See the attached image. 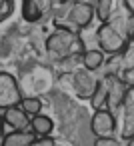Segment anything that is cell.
Listing matches in <instances>:
<instances>
[{"mask_svg":"<svg viewBox=\"0 0 134 146\" xmlns=\"http://www.w3.org/2000/svg\"><path fill=\"white\" fill-rule=\"evenodd\" d=\"M122 4H124V8L134 16V0H122Z\"/></svg>","mask_w":134,"mask_h":146,"instance_id":"20","label":"cell"},{"mask_svg":"<svg viewBox=\"0 0 134 146\" xmlns=\"http://www.w3.org/2000/svg\"><path fill=\"white\" fill-rule=\"evenodd\" d=\"M124 58H128V62H124V70H122V80L128 84V86H134V46L128 44V48L122 52Z\"/></svg>","mask_w":134,"mask_h":146,"instance_id":"13","label":"cell"},{"mask_svg":"<svg viewBox=\"0 0 134 146\" xmlns=\"http://www.w3.org/2000/svg\"><path fill=\"white\" fill-rule=\"evenodd\" d=\"M58 2H60V4H64V2H70V0H58Z\"/></svg>","mask_w":134,"mask_h":146,"instance_id":"23","label":"cell"},{"mask_svg":"<svg viewBox=\"0 0 134 146\" xmlns=\"http://www.w3.org/2000/svg\"><path fill=\"white\" fill-rule=\"evenodd\" d=\"M22 92L16 78L10 72H0V110L16 108L22 102Z\"/></svg>","mask_w":134,"mask_h":146,"instance_id":"3","label":"cell"},{"mask_svg":"<svg viewBox=\"0 0 134 146\" xmlns=\"http://www.w3.org/2000/svg\"><path fill=\"white\" fill-rule=\"evenodd\" d=\"M96 82H98V80L92 76V72H88V70H84V68L72 72V86H74V90H76V94H78L80 98L90 100V96H92V92H94V88H96Z\"/></svg>","mask_w":134,"mask_h":146,"instance_id":"8","label":"cell"},{"mask_svg":"<svg viewBox=\"0 0 134 146\" xmlns=\"http://www.w3.org/2000/svg\"><path fill=\"white\" fill-rule=\"evenodd\" d=\"M126 146H134V138H130V140H126Z\"/></svg>","mask_w":134,"mask_h":146,"instance_id":"22","label":"cell"},{"mask_svg":"<svg viewBox=\"0 0 134 146\" xmlns=\"http://www.w3.org/2000/svg\"><path fill=\"white\" fill-rule=\"evenodd\" d=\"M38 138L28 130H10L8 134L2 136V142L0 146H32Z\"/></svg>","mask_w":134,"mask_h":146,"instance_id":"10","label":"cell"},{"mask_svg":"<svg viewBox=\"0 0 134 146\" xmlns=\"http://www.w3.org/2000/svg\"><path fill=\"white\" fill-rule=\"evenodd\" d=\"M32 146H56V142L50 140V138H40V140H36Z\"/></svg>","mask_w":134,"mask_h":146,"instance_id":"19","label":"cell"},{"mask_svg":"<svg viewBox=\"0 0 134 146\" xmlns=\"http://www.w3.org/2000/svg\"><path fill=\"white\" fill-rule=\"evenodd\" d=\"M106 98H108V92H106V82H104V78H102V80L96 82V88H94V92H92V96H90L92 108H94V110L106 108Z\"/></svg>","mask_w":134,"mask_h":146,"instance_id":"14","label":"cell"},{"mask_svg":"<svg viewBox=\"0 0 134 146\" xmlns=\"http://www.w3.org/2000/svg\"><path fill=\"white\" fill-rule=\"evenodd\" d=\"M80 64H82L84 70L94 72V70H98L104 64V54L98 48H84V52L80 56Z\"/></svg>","mask_w":134,"mask_h":146,"instance_id":"12","label":"cell"},{"mask_svg":"<svg viewBox=\"0 0 134 146\" xmlns=\"http://www.w3.org/2000/svg\"><path fill=\"white\" fill-rule=\"evenodd\" d=\"M20 108L32 118V116H36V114H40V110H42V102H40V98H36V96H26V98H22Z\"/></svg>","mask_w":134,"mask_h":146,"instance_id":"17","label":"cell"},{"mask_svg":"<svg viewBox=\"0 0 134 146\" xmlns=\"http://www.w3.org/2000/svg\"><path fill=\"white\" fill-rule=\"evenodd\" d=\"M22 14L28 22H38L42 18V8L36 4V0H22Z\"/></svg>","mask_w":134,"mask_h":146,"instance_id":"15","label":"cell"},{"mask_svg":"<svg viewBox=\"0 0 134 146\" xmlns=\"http://www.w3.org/2000/svg\"><path fill=\"white\" fill-rule=\"evenodd\" d=\"M94 146H122V144H120V140H116L112 136V138H96Z\"/></svg>","mask_w":134,"mask_h":146,"instance_id":"18","label":"cell"},{"mask_svg":"<svg viewBox=\"0 0 134 146\" xmlns=\"http://www.w3.org/2000/svg\"><path fill=\"white\" fill-rule=\"evenodd\" d=\"M92 18H94L92 4H88V2H74L70 6V10H68V22H70L68 28H72V30L78 32V30L86 28L92 22Z\"/></svg>","mask_w":134,"mask_h":146,"instance_id":"7","label":"cell"},{"mask_svg":"<svg viewBox=\"0 0 134 146\" xmlns=\"http://www.w3.org/2000/svg\"><path fill=\"white\" fill-rule=\"evenodd\" d=\"M2 120H4V124H6L10 130H28V128H30V116H28L20 106L4 110Z\"/></svg>","mask_w":134,"mask_h":146,"instance_id":"9","label":"cell"},{"mask_svg":"<svg viewBox=\"0 0 134 146\" xmlns=\"http://www.w3.org/2000/svg\"><path fill=\"white\" fill-rule=\"evenodd\" d=\"M112 10H114V0H96L94 16L100 22H108V18L112 16Z\"/></svg>","mask_w":134,"mask_h":146,"instance_id":"16","label":"cell"},{"mask_svg":"<svg viewBox=\"0 0 134 146\" xmlns=\"http://www.w3.org/2000/svg\"><path fill=\"white\" fill-rule=\"evenodd\" d=\"M116 118L110 110L102 108V110H94L92 120H90V130L96 138H112L116 132Z\"/></svg>","mask_w":134,"mask_h":146,"instance_id":"5","label":"cell"},{"mask_svg":"<svg viewBox=\"0 0 134 146\" xmlns=\"http://www.w3.org/2000/svg\"><path fill=\"white\" fill-rule=\"evenodd\" d=\"M118 110H120V126H118L120 138L130 140V138H134V86L126 88L124 100Z\"/></svg>","mask_w":134,"mask_h":146,"instance_id":"4","label":"cell"},{"mask_svg":"<svg viewBox=\"0 0 134 146\" xmlns=\"http://www.w3.org/2000/svg\"><path fill=\"white\" fill-rule=\"evenodd\" d=\"M46 50L60 62L78 56L84 52V42L80 38V34L72 28L66 26H58L48 38H46Z\"/></svg>","mask_w":134,"mask_h":146,"instance_id":"2","label":"cell"},{"mask_svg":"<svg viewBox=\"0 0 134 146\" xmlns=\"http://www.w3.org/2000/svg\"><path fill=\"white\" fill-rule=\"evenodd\" d=\"M128 40H130V44L134 46V16H132V24H130V36H128Z\"/></svg>","mask_w":134,"mask_h":146,"instance_id":"21","label":"cell"},{"mask_svg":"<svg viewBox=\"0 0 134 146\" xmlns=\"http://www.w3.org/2000/svg\"><path fill=\"white\" fill-rule=\"evenodd\" d=\"M130 24H132V14L128 10H124V14L118 18L110 16L108 22H102L96 30V40L100 46L98 50L102 54H110V56L122 54L130 44V40H128Z\"/></svg>","mask_w":134,"mask_h":146,"instance_id":"1","label":"cell"},{"mask_svg":"<svg viewBox=\"0 0 134 146\" xmlns=\"http://www.w3.org/2000/svg\"><path fill=\"white\" fill-rule=\"evenodd\" d=\"M104 82H106V92H108L106 110H110V112L114 114V110H118L120 104H122V100H124V94H126L128 84H126L118 74H106V76H104Z\"/></svg>","mask_w":134,"mask_h":146,"instance_id":"6","label":"cell"},{"mask_svg":"<svg viewBox=\"0 0 134 146\" xmlns=\"http://www.w3.org/2000/svg\"><path fill=\"white\" fill-rule=\"evenodd\" d=\"M52 128H54V122L46 114H36V116L30 118V132L36 138H48Z\"/></svg>","mask_w":134,"mask_h":146,"instance_id":"11","label":"cell"}]
</instances>
